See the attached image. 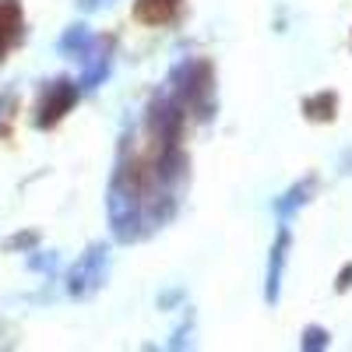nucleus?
Wrapping results in <instances>:
<instances>
[{
    "mask_svg": "<svg viewBox=\"0 0 352 352\" xmlns=\"http://www.w3.org/2000/svg\"><path fill=\"white\" fill-rule=\"evenodd\" d=\"M78 92L81 88L71 81V78H53L50 85H43V92H39V106H36V127L39 131H50L64 120V116L74 109L78 102Z\"/></svg>",
    "mask_w": 352,
    "mask_h": 352,
    "instance_id": "4",
    "label": "nucleus"
},
{
    "mask_svg": "<svg viewBox=\"0 0 352 352\" xmlns=\"http://www.w3.org/2000/svg\"><path fill=\"white\" fill-rule=\"evenodd\" d=\"M184 0H134V14L144 25H166L176 18Z\"/></svg>",
    "mask_w": 352,
    "mask_h": 352,
    "instance_id": "9",
    "label": "nucleus"
},
{
    "mask_svg": "<svg viewBox=\"0 0 352 352\" xmlns=\"http://www.w3.org/2000/svg\"><path fill=\"white\" fill-rule=\"evenodd\" d=\"M144 124H148V134H152V141H155V148H169V144H180L187 113H184L180 102L173 99L169 88H159V92L148 99Z\"/></svg>",
    "mask_w": 352,
    "mask_h": 352,
    "instance_id": "2",
    "label": "nucleus"
},
{
    "mask_svg": "<svg viewBox=\"0 0 352 352\" xmlns=\"http://www.w3.org/2000/svg\"><path fill=\"white\" fill-rule=\"evenodd\" d=\"M11 109H14V96H0V138L8 134V120H11Z\"/></svg>",
    "mask_w": 352,
    "mask_h": 352,
    "instance_id": "13",
    "label": "nucleus"
},
{
    "mask_svg": "<svg viewBox=\"0 0 352 352\" xmlns=\"http://www.w3.org/2000/svg\"><path fill=\"white\" fill-rule=\"evenodd\" d=\"M109 4H116V0H78L81 11H102V8H109Z\"/></svg>",
    "mask_w": 352,
    "mask_h": 352,
    "instance_id": "15",
    "label": "nucleus"
},
{
    "mask_svg": "<svg viewBox=\"0 0 352 352\" xmlns=\"http://www.w3.org/2000/svg\"><path fill=\"white\" fill-rule=\"evenodd\" d=\"M166 88L194 120H212L215 116V67L204 56H184L180 64H173Z\"/></svg>",
    "mask_w": 352,
    "mask_h": 352,
    "instance_id": "1",
    "label": "nucleus"
},
{
    "mask_svg": "<svg viewBox=\"0 0 352 352\" xmlns=\"http://www.w3.org/2000/svg\"><path fill=\"white\" fill-rule=\"evenodd\" d=\"M109 278V247L106 243H92L67 272V296L74 300H88L106 285Z\"/></svg>",
    "mask_w": 352,
    "mask_h": 352,
    "instance_id": "3",
    "label": "nucleus"
},
{
    "mask_svg": "<svg viewBox=\"0 0 352 352\" xmlns=\"http://www.w3.org/2000/svg\"><path fill=\"white\" fill-rule=\"evenodd\" d=\"M21 4L18 0H0V56L21 39Z\"/></svg>",
    "mask_w": 352,
    "mask_h": 352,
    "instance_id": "8",
    "label": "nucleus"
},
{
    "mask_svg": "<svg viewBox=\"0 0 352 352\" xmlns=\"http://www.w3.org/2000/svg\"><path fill=\"white\" fill-rule=\"evenodd\" d=\"M81 60H85V71H81L78 88L81 92H96V88L109 78V67H113V39L109 36H96Z\"/></svg>",
    "mask_w": 352,
    "mask_h": 352,
    "instance_id": "5",
    "label": "nucleus"
},
{
    "mask_svg": "<svg viewBox=\"0 0 352 352\" xmlns=\"http://www.w3.org/2000/svg\"><path fill=\"white\" fill-rule=\"evenodd\" d=\"M335 109H338V96L335 92H314L303 99V113H307V120L314 124H324V120H335Z\"/></svg>",
    "mask_w": 352,
    "mask_h": 352,
    "instance_id": "10",
    "label": "nucleus"
},
{
    "mask_svg": "<svg viewBox=\"0 0 352 352\" xmlns=\"http://www.w3.org/2000/svg\"><path fill=\"white\" fill-rule=\"evenodd\" d=\"M314 190H317V180H314V176H307V180H300L296 187H289L278 201H275V215L282 219V222H289L292 215H296L300 208H303V204L314 197Z\"/></svg>",
    "mask_w": 352,
    "mask_h": 352,
    "instance_id": "7",
    "label": "nucleus"
},
{
    "mask_svg": "<svg viewBox=\"0 0 352 352\" xmlns=\"http://www.w3.org/2000/svg\"><path fill=\"white\" fill-rule=\"evenodd\" d=\"M28 264H32L36 272H53V268H56V257H53V254H46V257H28Z\"/></svg>",
    "mask_w": 352,
    "mask_h": 352,
    "instance_id": "14",
    "label": "nucleus"
},
{
    "mask_svg": "<svg viewBox=\"0 0 352 352\" xmlns=\"http://www.w3.org/2000/svg\"><path fill=\"white\" fill-rule=\"evenodd\" d=\"M28 243H36V232H25V236H14L8 247H28Z\"/></svg>",
    "mask_w": 352,
    "mask_h": 352,
    "instance_id": "16",
    "label": "nucleus"
},
{
    "mask_svg": "<svg viewBox=\"0 0 352 352\" xmlns=\"http://www.w3.org/2000/svg\"><path fill=\"white\" fill-rule=\"evenodd\" d=\"M300 345H303L307 352H317V349H328V345H331V335H328L324 328H317V324H310V328L303 331Z\"/></svg>",
    "mask_w": 352,
    "mask_h": 352,
    "instance_id": "12",
    "label": "nucleus"
},
{
    "mask_svg": "<svg viewBox=\"0 0 352 352\" xmlns=\"http://www.w3.org/2000/svg\"><path fill=\"white\" fill-rule=\"evenodd\" d=\"M289 226L282 222L278 236L272 243V257H268V275H264V300L268 303H278V292H282V272H285V257H289Z\"/></svg>",
    "mask_w": 352,
    "mask_h": 352,
    "instance_id": "6",
    "label": "nucleus"
},
{
    "mask_svg": "<svg viewBox=\"0 0 352 352\" xmlns=\"http://www.w3.org/2000/svg\"><path fill=\"white\" fill-rule=\"evenodd\" d=\"M92 32H88V28L85 25H71L67 28V32L60 36V53L64 56H78V60H81V56L88 53V46H92Z\"/></svg>",
    "mask_w": 352,
    "mask_h": 352,
    "instance_id": "11",
    "label": "nucleus"
}]
</instances>
